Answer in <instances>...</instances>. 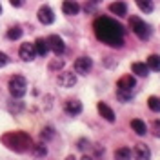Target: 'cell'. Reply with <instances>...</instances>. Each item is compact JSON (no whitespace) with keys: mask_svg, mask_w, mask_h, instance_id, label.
Segmentation results:
<instances>
[{"mask_svg":"<svg viewBox=\"0 0 160 160\" xmlns=\"http://www.w3.org/2000/svg\"><path fill=\"white\" fill-rule=\"evenodd\" d=\"M33 48H35V53L40 55V57H46V55H48V51H49L48 40H44V38H37V42L33 44Z\"/></svg>","mask_w":160,"mask_h":160,"instance_id":"cell-15","label":"cell"},{"mask_svg":"<svg viewBox=\"0 0 160 160\" xmlns=\"http://www.w3.org/2000/svg\"><path fill=\"white\" fill-rule=\"evenodd\" d=\"M60 88H75V84H77V75L75 73H71V71H62L58 75V78H57Z\"/></svg>","mask_w":160,"mask_h":160,"instance_id":"cell-6","label":"cell"},{"mask_svg":"<svg viewBox=\"0 0 160 160\" xmlns=\"http://www.w3.org/2000/svg\"><path fill=\"white\" fill-rule=\"evenodd\" d=\"M64 109H66V113H69V115H80L82 109H84V106H82L80 100H68L66 106H64Z\"/></svg>","mask_w":160,"mask_h":160,"instance_id":"cell-13","label":"cell"},{"mask_svg":"<svg viewBox=\"0 0 160 160\" xmlns=\"http://www.w3.org/2000/svg\"><path fill=\"white\" fill-rule=\"evenodd\" d=\"M22 109H24V104H22V102H18V98H15V100H13V104L9 106V111L13 113V115H17V113H18V111H22Z\"/></svg>","mask_w":160,"mask_h":160,"instance_id":"cell-26","label":"cell"},{"mask_svg":"<svg viewBox=\"0 0 160 160\" xmlns=\"http://www.w3.org/2000/svg\"><path fill=\"white\" fill-rule=\"evenodd\" d=\"M131 129L135 131L137 135H140V137H144V135L148 133V128H146V124H144V120H138V118L131 120Z\"/></svg>","mask_w":160,"mask_h":160,"instance_id":"cell-18","label":"cell"},{"mask_svg":"<svg viewBox=\"0 0 160 160\" xmlns=\"http://www.w3.org/2000/svg\"><path fill=\"white\" fill-rule=\"evenodd\" d=\"M117 88H118V91H117L118 100H122V102H129V100L133 98V95H135L137 82H135L133 77L128 75V77H122V78L117 82Z\"/></svg>","mask_w":160,"mask_h":160,"instance_id":"cell-3","label":"cell"},{"mask_svg":"<svg viewBox=\"0 0 160 160\" xmlns=\"http://www.w3.org/2000/svg\"><path fill=\"white\" fill-rule=\"evenodd\" d=\"M2 142H4L9 149L17 151V153H26V151L31 149V146H33L29 135H26V133H22V131L4 135V137H2Z\"/></svg>","mask_w":160,"mask_h":160,"instance_id":"cell-2","label":"cell"},{"mask_svg":"<svg viewBox=\"0 0 160 160\" xmlns=\"http://www.w3.org/2000/svg\"><path fill=\"white\" fill-rule=\"evenodd\" d=\"M80 160H95V158H91V157H82Z\"/></svg>","mask_w":160,"mask_h":160,"instance_id":"cell-32","label":"cell"},{"mask_svg":"<svg viewBox=\"0 0 160 160\" xmlns=\"http://www.w3.org/2000/svg\"><path fill=\"white\" fill-rule=\"evenodd\" d=\"M148 68L149 71H160V55H149L148 57Z\"/></svg>","mask_w":160,"mask_h":160,"instance_id":"cell-19","label":"cell"},{"mask_svg":"<svg viewBox=\"0 0 160 160\" xmlns=\"http://www.w3.org/2000/svg\"><path fill=\"white\" fill-rule=\"evenodd\" d=\"M86 144H88V140H78V149H86L88 148Z\"/></svg>","mask_w":160,"mask_h":160,"instance_id":"cell-31","label":"cell"},{"mask_svg":"<svg viewBox=\"0 0 160 160\" xmlns=\"http://www.w3.org/2000/svg\"><path fill=\"white\" fill-rule=\"evenodd\" d=\"M131 71L137 75V77H148L149 75V68H148V64H142V62H135L133 66H131Z\"/></svg>","mask_w":160,"mask_h":160,"instance_id":"cell-16","label":"cell"},{"mask_svg":"<svg viewBox=\"0 0 160 160\" xmlns=\"http://www.w3.org/2000/svg\"><path fill=\"white\" fill-rule=\"evenodd\" d=\"M131 157H135V160H149L151 158V151L146 144H137L135 149L131 151Z\"/></svg>","mask_w":160,"mask_h":160,"instance_id":"cell-10","label":"cell"},{"mask_svg":"<svg viewBox=\"0 0 160 160\" xmlns=\"http://www.w3.org/2000/svg\"><path fill=\"white\" fill-rule=\"evenodd\" d=\"M115 160H131V149L129 148H118L115 151Z\"/></svg>","mask_w":160,"mask_h":160,"instance_id":"cell-22","label":"cell"},{"mask_svg":"<svg viewBox=\"0 0 160 160\" xmlns=\"http://www.w3.org/2000/svg\"><path fill=\"white\" fill-rule=\"evenodd\" d=\"M38 20L44 26H49V24L55 22V13H53V9H51L49 6H42L38 9Z\"/></svg>","mask_w":160,"mask_h":160,"instance_id":"cell-11","label":"cell"},{"mask_svg":"<svg viewBox=\"0 0 160 160\" xmlns=\"http://www.w3.org/2000/svg\"><path fill=\"white\" fill-rule=\"evenodd\" d=\"M31 151H33V157H35V158H42V157H46V153H48V149H46L44 144H33V146H31Z\"/></svg>","mask_w":160,"mask_h":160,"instance_id":"cell-20","label":"cell"},{"mask_svg":"<svg viewBox=\"0 0 160 160\" xmlns=\"http://www.w3.org/2000/svg\"><path fill=\"white\" fill-rule=\"evenodd\" d=\"M40 137H42V140H51L55 137V129L49 128V126H46V128L42 129V133H40Z\"/></svg>","mask_w":160,"mask_h":160,"instance_id":"cell-25","label":"cell"},{"mask_svg":"<svg viewBox=\"0 0 160 160\" xmlns=\"http://www.w3.org/2000/svg\"><path fill=\"white\" fill-rule=\"evenodd\" d=\"M151 131H153V135L160 138V120H155L153 124H151Z\"/></svg>","mask_w":160,"mask_h":160,"instance_id":"cell-27","label":"cell"},{"mask_svg":"<svg viewBox=\"0 0 160 160\" xmlns=\"http://www.w3.org/2000/svg\"><path fill=\"white\" fill-rule=\"evenodd\" d=\"M68 160H75V158H73V157H68Z\"/></svg>","mask_w":160,"mask_h":160,"instance_id":"cell-34","label":"cell"},{"mask_svg":"<svg viewBox=\"0 0 160 160\" xmlns=\"http://www.w3.org/2000/svg\"><path fill=\"white\" fill-rule=\"evenodd\" d=\"M91 2H95V4H98V2H100V0H91Z\"/></svg>","mask_w":160,"mask_h":160,"instance_id":"cell-33","label":"cell"},{"mask_svg":"<svg viewBox=\"0 0 160 160\" xmlns=\"http://www.w3.org/2000/svg\"><path fill=\"white\" fill-rule=\"evenodd\" d=\"M109 11L113 15H118V17H124L128 13V4L126 2H113L109 6Z\"/></svg>","mask_w":160,"mask_h":160,"instance_id":"cell-17","label":"cell"},{"mask_svg":"<svg viewBox=\"0 0 160 160\" xmlns=\"http://www.w3.org/2000/svg\"><path fill=\"white\" fill-rule=\"evenodd\" d=\"M135 2H137V6H138L144 13H153V9H155L153 0H135Z\"/></svg>","mask_w":160,"mask_h":160,"instance_id":"cell-21","label":"cell"},{"mask_svg":"<svg viewBox=\"0 0 160 160\" xmlns=\"http://www.w3.org/2000/svg\"><path fill=\"white\" fill-rule=\"evenodd\" d=\"M26 91H28V82L24 77H20V75H15L13 78L9 80V93L13 98H22L24 95H26Z\"/></svg>","mask_w":160,"mask_h":160,"instance_id":"cell-5","label":"cell"},{"mask_svg":"<svg viewBox=\"0 0 160 160\" xmlns=\"http://www.w3.org/2000/svg\"><path fill=\"white\" fill-rule=\"evenodd\" d=\"M22 37V28H11L8 31V38L9 40H18Z\"/></svg>","mask_w":160,"mask_h":160,"instance_id":"cell-24","label":"cell"},{"mask_svg":"<svg viewBox=\"0 0 160 160\" xmlns=\"http://www.w3.org/2000/svg\"><path fill=\"white\" fill-rule=\"evenodd\" d=\"M48 46H49V49L53 53H57V55H62L64 51H66V44H64V40L60 38L58 35H51L49 38H48Z\"/></svg>","mask_w":160,"mask_h":160,"instance_id":"cell-9","label":"cell"},{"mask_svg":"<svg viewBox=\"0 0 160 160\" xmlns=\"http://www.w3.org/2000/svg\"><path fill=\"white\" fill-rule=\"evenodd\" d=\"M64 66V60L58 58V60H55V62H49V69H58V68H62Z\"/></svg>","mask_w":160,"mask_h":160,"instance_id":"cell-28","label":"cell"},{"mask_svg":"<svg viewBox=\"0 0 160 160\" xmlns=\"http://www.w3.org/2000/svg\"><path fill=\"white\" fill-rule=\"evenodd\" d=\"M91 68H93V60L89 57H80V58L75 60V71L80 75H88Z\"/></svg>","mask_w":160,"mask_h":160,"instance_id":"cell-8","label":"cell"},{"mask_svg":"<svg viewBox=\"0 0 160 160\" xmlns=\"http://www.w3.org/2000/svg\"><path fill=\"white\" fill-rule=\"evenodd\" d=\"M95 35L100 42L108 44L111 48H120L124 44V28L120 26L118 22L108 18V17H100L97 18L95 26Z\"/></svg>","mask_w":160,"mask_h":160,"instance_id":"cell-1","label":"cell"},{"mask_svg":"<svg viewBox=\"0 0 160 160\" xmlns=\"http://www.w3.org/2000/svg\"><path fill=\"white\" fill-rule=\"evenodd\" d=\"M62 11H64V15L75 17V15H78L80 6H78V2H75V0H64L62 2Z\"/></svg>","mask_w":160,"mask_h":160,"instance_id":"cell-12","label":"cell"},{"mask_svg":"<svg viewBox=\"0 0 160 160\" xmlns=\"http://www.w3.org/2000/svg\"><path fill=\"white\" fill-rule=\"evenodd\" d=\"M0 13H2V6H0Z\"/></svg>","mask_w":160,"mask_h":160,"instance_id":"cell-35","label":"cell"},{"mask_svg":"<svg viewBox=\"0 0 160 160\" xmlns=\"http://www.w3.org/2000/svg\"><path fill=\"white\" fill-rule=\"evenodd\" d=\"M129 28L133 29V33L138 37L140 40H148L151 37V26L149 24H146L142 18H138V17H131L129 18Z\"/></svg>","mask_w":160,"mask_h":160,"instance_id":"cell-4","label":"cell"},{"mask_svg":"<svg viewBox=\"0 0 160 160\" xmlns=\"http://www.w3.org/2000/svg\"><path fill=\"white\" fill-rule=\"evenodd\" d=\"M18 57L24 60V62H33V60H35V57H37L33 44H29V42H24V44L18 48Z\"/></svg>","mask_w":160,"mask_h":160,"instance_id":"cell-7","label":"cell"},{"mask_svg":"<svg viewBox=\"0 0 160 160\" xmlns=\"http://www.w3.org/2000/svg\"><path fill=\"white\" fill-rule=\"evenodd\" d=\"M148 106H149L151 111L160 113V98H158V97H149V100H148Z\"/></svg>","mask_w":160,"mask_h":160,"instance_id":"cell-23","label":"cell"},{"mask_svg":"<svg viewBox=\"0 0 160 160\" xmlns=\"http://www.w3.org/2000/svg\"><path fill=\"white\" fill-rule=\"evenodd\" d=\"M8 62H9V57H8L6 53H2V51H0V68L8 66Z\"/></svg>","mask_w":160,"mask_h":160,"instance_id":"cell-29","label":"cell"},{"mask_svg":"<svg viewBox=\"0 0 160 160\" xmlns=\"http://www.w3.org/2000/svg\"><path fill=\"white\" fill-rule=\"evenodd\" d=\"M24 2H26V0H9V4L13 6V8H20V6H24Z\"/></svg>","mask_w":160,"mask_h":160,"instance_id":"cell-30","label":"cell"},{"mask_svg":"<svg viewBox=\"0 0 160 160\" xmlns=\"http://www.w3.org/2000/svg\"><path fill=\"white\" fill-rule=\"evenodd\" d=\"M98 113L102 118H106L108 122H115V111L111 109L106 102H98Z\"/></svg>","mask_w":160,"mask_h":160,"instance_id":"cell-14","label":"cell"}]
</instances>
